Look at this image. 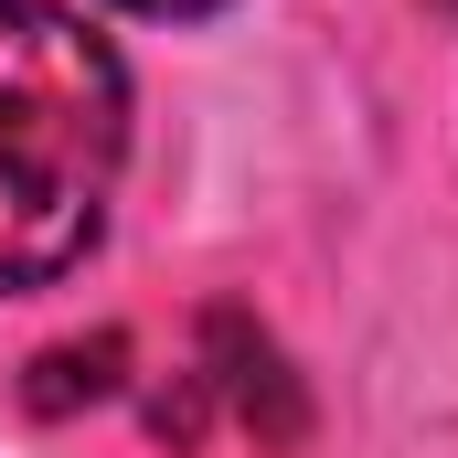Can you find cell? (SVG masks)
I'll return each mask as SVG.
<instances>
[{"label":"cell","mask_w":458,"mask_h":458,"mask_svg":"<svg viewBox=\"0 0 458 458\" xmlns=\"http://www.w3.org/2000/svg\"><path fill=\"white\" fill-rule=\"evenodd\" d=\"M0 128L86 182H107L128 149V64L64 0H0Z\"/></svg>","instance_id":"obj_1"},{"label":"cell","mask_w":458,"mask_h":458,"mask_svg":"<svg viewBox=\"0 0 458 458\" xmlns=\"http://www.w3.org/2000/svg\"><path fill=\"white\" fill-rule=\"evenodd\" d=\"M97 225H107V182L0 139V288H54L64 267H86Z\"/></svg>","instance_id":"obj_2"},{"label":"cell","mask_w":458,"mask_h":458,"mask_svg":"<svg viewBox=\"0 0 458 458\" xmlns=\"http://www.w3.org/2000/svg\"><path fill=\"white\" fill-rule=\"evenodd\" d=\"M192 373L214 384V405H225L256 448H299V437H310V384L288 373V352H277V331H267L256 310L214 299V310H203V362H192Z\"/></svg>","instance_id":"obj_3"},{"label":"cell","mask_w":458,"mask_h":458,"mask_svg":"<svg viewBox=\"0 0 458 458\" xmlns=\"http://www.w3.org/2000/svg\"><path fill=\"white\" fill-rule=\"evenodd\" d=\"M117 384H128V331H86V342L32 352L21 405H32V416H75V405H107Z\"/></svg>","instance_id":"obj_4"},{"label":"cell","mask_w":458,"mask_h":458,"mask_svg":"<svg viewBox=\"0 0 458 458\" xmlns=\"http://www.w3.org/2000/svg\"><path fill=\"white\" fill-rule=\"evenodd\" d=\"M203 427H214V384H203V373H171V384L149 394V437H160V448H203Z\"/></svg>","instance_id":"obj_5"},{"label":"cell","mask_w":458,"mask_h":458,"mask_svg":"<svg viewBox=\"0 0 458 458\" xmlns=\"http://www.w3.org/2000/svg\"><path fill=\"white\" fill-rule=\"evenodd\" d=\"M117 11H149V21H203V11H225V0H117Z\"/></svg>","instance_id":"obj_6"}]
</instances>
